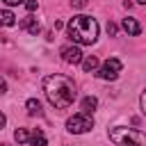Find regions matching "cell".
<instances>
[{
    "mask_svg": "<svg viewBox=\"0 0 146 146\" xmlns=\"http://www.w3.org/2000/svg\"><path fill=\"white\" fill-rule=\"evenodd\" d=\"M121 25H123V30H125L128 36H139V32H141V25L137 23V18H130L128 16V18H123Z\"/></svg>",
    "mask_w": 146,
    "mask_h": 146,
    "instance_id": "8",
    "label": "cell"
},
{
    "mask_svg": "<svg viewBox=\"0 0 146 146\" xmlns=\"http://www.w3.org/2000/svg\"><path fill=\"white\" fill-rule=\"evenodd\" d=\"M5 91H7V84H5V80L0 78V94H5Z\"/></svg>",
    "mask_w": 146,
    "mask_h": 146,
    "instance_id": "21",
    "label": "cell"
},
{
    "mask_svg": "<svg viewBox=\"0 0 146 146\" xmlns=\"http://www.w3.org/2000/svg\"><path fill=\"white\" fill-rule=\"evenodd\" d=\"M139 105H141V112H144V116H146V89H144V94H141V98H139Z\"/></svg>",
    "mask_w": 146,
    "mask_h": 146,
    "instance_id": "15",
    "label": "cell"
},
{
    "mask_svg": "<svg viewBox=\"0 0 146 146\" xmlns=\"http://www.w3.org/2000/svg\"><path fill=\"white\" fill-rule=\"evenodd\" d=\"M107 34H110V36L116 34V25H114V23H107Z\"/></svg>",
    "mask_w": 146,
    "mask_h": 146,
    "instance_id": "17",
    "label": "cell"
},
{
    "mask_svg": "<svg viewBox=\"0 0 146 146\" xmlns=\"http://www.w3.org/2000/svg\"><path fill=\"white\" fill-rule=\"evenodd\" d=\"M5 123H7V119H5V114H2V112H0V130H2V128H5Z\"/></svg>",
    "mask_w": 146,
    "mask_h": 146,
    "instance_id": "20",
    "label": "cell"
},
{
    "mask_svg": "<svg viewBox=\"0 0 146 146\" xmlns=\"http://www.w3.org/2000/svg\"><path fill=\"white\" fill-rule=\"evenodd\" d=\"M123 68V64H121V59H116V57H110L98 71H96V75L100 78V80H116L119 78V71Z\"/></svg>",
    "mask_w": 146,
    "mask_h": 146,
    "instance_id": "5",
    "label": "cell"
},
{
    "mask_svg": "<svg viewBox=\"0 0 146 146\" xmlns=\"http://www.w3.org/2000/svg\"><path fill=\"white\" fill-rule=\"evenodd\" d=\"M96 107H98V98H96V96H87V98H82V112H84V114H91Z\"/></svg>",
    "mask_w": 146,
    "mask_h": 146,
    "instance_id": "11",
    "label": "cell"
},
{
    "mask_svg": "<svg viewBox=\"0 0 146 146\" xmlns=\"http://www.w3.org/2000/svg\"><path fill=\"white\" fill-rule=\"evenodd\" d=\"M94 128V119L89 116V114H73L68 121H66V130L68 132H75V135H82V132H87V130H91Z\"/></svg>",
    "mask_w": 146,
    "mask_h": 146,
    "instance_id": "4",
    "label": "cell"
},
{
    "mask_svg": "<svg viewBox=\"0 0 146 146\" xmlns=\"http://www.w3.org/2000/svg\"><path fill=\"white\" fill-rule=\"evenodd\" d=\"M0 146H7V144H0Z\"/></svg>",
    "mask_w": 146,
    "mask_h": 146,
    "instance_id": "23",
    "label": "cell"
},
{
    "mask_svg": "<svg viewBox=\"0 0 146 146\" xmlns=\"http://www.w3.org/2000/svg\"><path fill=\"white\" fill-rule=\"evenodd\" d=\"M25 7H27V11H34L39 5H36V0H27V2H25Z\"/></svg>",
    "mask_w": 146,
    "mask_h": 146,
    "instance_id": "16",
    "label": "cell"
},
{
    "mask_svg": "<svg viewBox=\"0 0 146 146\" xmlns=\"http://www.w3.org/2000/svg\"><path fill=\"white\" fill-rule=\"evenodd\" d=\"M25 107H27V114H30V116H39V114H41V103H39L36 98H30V100L25 103Z\"/></svg>",
    "mask_w": 146,
    "mask_h": 146,
    "instance_id": "13",
    "label": "cell"
},
{
    "mask_svg": "<svg viewBox=\"0 0 146 146\" xmlns=\"http://www.w3.org/2000/svg\"><path fill=\"white\" fill-rule=\"evenodd\" d=\"M18 25H21V30H25V32H30V34H39V32H41V25H39V21H36L34 16H25Z\"/></svg>",
    "mask_w": 146,
    "mask_h": 146,
    "instance_id": "7",
    "label": "cell"
},
{
    "mask_svg": "<svg viewBox=\"0 0 146 146\" xmlns=\"http://www.w3.org/2000/svg\"><path fill=\"white\" fill-rule=\"evenodd\" d=\"M30 146H48L46 135H43L41 130H34V132L30 135Z\"/></svg>",
    "mask_w": 146,
    "mask_h": 146,
    "instance_id": "12",
    "label": "cell"
},
{
    "mask_svg": "<svg viewBox=\"0 0 146 146\" xmlns=\"http://www.w3.org/2000/svg\"><path fill=\"white\" fill-rule=\"evenodd\" d=\"M5 5H9V7H14V5H23L25 0H2Z\"/></svg>",
    "mask_w": 146,
    "mask_h": 146,
    "instance_id": "19",
    "label": "cell"
},
{
    "mask_svg": "<svg viewBox=\"0 0 146 146\" xmlns=\"http://www.w3.org/2000/svg\"><path fill=\"white\" fill-rule=\"evenodd\" d=\"M110 139L116 146H146V135L132 128H110Z\"/></svg>",
    "mask_w": 146,
    "mask_h": 146,
    "instance_id": "3",
    "label": "cell"
},
{
    "mask_svg": "<svg viewBox=\"0 0 146 146\" xmlns=\"http://www.w3.org/2000/svg\"><path fill=\"white\" fill-rule=\"evenodd\" d=\"M66 32H68L71 41H75L80 46H91L98 39V21L87 16V14L73 16L68 21V25H66Z\"/></svg>",
    "mask_w": 146,
    "mask_h": 146,
    "instance_id": "2",
    "label": "cell"
},
{
    "mask_svg": "<svg viewBox=\"0 0 146 146\" xmlns=\"http://www.w3.org/2000/svg\"><path fill=\"white\" fill-rule=\"evenodd\" d=\"M82 68H84V73H94V71H98V57H94V55L84 57V59H82Z\"/></svg>",
    "mask_w": 146,
    "mask_h": 146,
    "instance_id": "10",
    "label": "cell"
},
{
    "mask_svg": "<svg viewBox=\"0 0 146 146\" xmlns=\"http://www.w3.org/2000/svg\"><path fill=\"white\" fill-rule=\"evenodd\" d=\"M11 25H16V16H14V11H9V9H0V27H11Z\"/></svg>",
    "mask_w": 146,
    "mask_h": 146,
    "instance_id": "9",
    "label": "cell"
},
{
    "mask_svg": "<svg viewBox=\"0 0 146 146\" xmlns=\"http://www.w3.org/2000/svg\"><path fill=\"white\" fill-rule=\"evenodd\" d=\"M14 139H16L18 144H25V141H30V135H27L25 128H18V130L14 132Z\"/></svg>",
    "mask_w": 146,
    "mask_h": 146,
    "instance_id": "14",
    "label": "cell"
},
{
    "mask_svg": "<svg viewBox=\"0 0 146 146\" xmlns=\"http://www.w3.org/2000/svg\"><path fill=\"white\" fill-rule=\"evenodd\" d=\"M59 55L66 64H82V50L78 46H64L59 50Z\"/></svg>",
    "mask_w": 146,
    "mask_h": 146,
    "instance_id": "6",
    "label": "cell"
},
{
    "mask_svg": "<svg viewBox=\"0 0 146 146\" xmlns=\"http://www.w3.org/2000/svg\"><path fill=\"white\" fill-rule=\"evenodd\" d=\"M137 2H139V5H146V0H137Z\"/></svg>",
    "mask_w": 146,
    "mask_h": 146,
    "instance_id": "22",
    "label": "cell"
},
{
    "mask_svg": "<svg viewBox=\"0 0 146 146\" xmlns=\"http://www.w3.org/2000/svg\"><path fill=\"white\" fill-rule=\"evenodd\" d=\"M87 2H89V0H71V5H73V7H78V9H80V7H84Z\"/></svg>",
    "mask_w": 146,
    "mask_h": 146,
    "instance_id": "18",
    "label": "cell"
},
{
    "mask_svg": "<svg viewBox=\"0 0 146 146\" xmlns=\"http://www.w3.org/2000/svg\"><path fill=\"white\" fill-rule=\"evenodd\" d=\"M43 94H46L48 103L55 110L71 107L73 100H75V96H78L75 82L68 75H62V73H52V75H46L43 78Z\"/></svg>",
    "mask_w": 146,
    "mask_h": 146,
    "instance_id": "1",
    "label": "cell"
}]
</instances>
